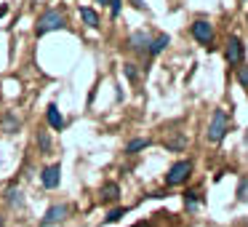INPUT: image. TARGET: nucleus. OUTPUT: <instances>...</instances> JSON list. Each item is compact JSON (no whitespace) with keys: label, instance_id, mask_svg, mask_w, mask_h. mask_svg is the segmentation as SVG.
Returning a JSON list of instances; mask_svg holds the SVG:
<instances>
[{"label":"nucleus","instance_id":"14","mask_svg":"<svg viewBox=\"0 0 248 227\" xmlns=\"http://www.w3.org/2000/svg\"><path fill=\"white\" fill-rule=\"evenodd\" d=\"M168 40H171V38H168V35H157V38H155V40H152V43H150V54H152V56L163 54V49H166V46H168Z\"/></svg>","mask_w":248,"mask_h":227},{"label":"nucleus","instance_id":"2","mask_svg":"<svg viewBox=\"0 0 248 227\" xmlns=\"http://www.w3.org/2000/svg\"><path fill=\"white\" fill-rule=\"evenodd\" d=\"M192 177V161H179L168 168L166 174V184L168 187H176V184H184L187 179Z\"/></svg>","mask_w":248,"mask_h":227},{"label":"nucleus","instance_id":"9","mask_svg":"<svg viewBox=\"0 0 248 227\" xmlns=\"http://www.w3.org/2000/svg\"><path fill=\"white\" fill-rule=\"evenodd\" d=\"M46 120H48V126L54 131L64 129V118H62V113H59V107H56V104H48V110H46Z\"/></svg>","mask_w":248,"mask_h":227},{"label":"nucleus","instance_id":"11","mask_svg":"<svg viewBox=\"0 0 248 227\" xmlns=\"http://www.w3.org/2000/svg\"><path fill=\"white\" fill-rule=\"evenodd\" d=\"M38 150H40V155H48V152L54 150V142H51V136L46 129L38 131Z\"/></svg>","mask_w":248,"mask_h":227},{"label":"nucleus","instance_id":"19","mask_svg":"<svg viewBox=\"0 0 248 227\" xmlns=\"http://www.w3.org/2000/svg\"><path fill=\"white\" fill-rule=\"evenodd\" d=\"M184 145H187V139H184V136H176V139H168L166 142V150L173 152V150H182Z\"/></svg>","mask_w":248,"mask_h":227},{"label":"nucleus","instance_id":"5","mask_svg":"<svg viewBox=\"0 0 248 227\" xmlns=\"http://www.w3.org/2000/svg\"><path fill=\"white\" fill-rule=\"evenodd\" d=\"M192 38L203 46H211L214 43V24L205 22V19H195L192 22Z\"/></svg>","mask_w":248,"mask_h":227},{"label":"nucleus","instance_id":"16","mask_svg":"<svg viewBox=\"0 0 248 227\" xmlns=\"http://www.w3.org/2000/svg\"><path fill=\"white\" fill-rule=\"evenodd\" d=\"M125 211H128V209H123V206H120V209L107 211V216H104V225H112V222H120V219L125 216Z\"/></svg>","mask_w":248,"mask_h":227},{"label":"nucleus","instance_id":"1","mask_svg":"<svg viewBox=\"0 0 248 227\" xmlns=\"http://www.w3.org/2000/svg\"><path fill=\"white\" fill-rule=\"evenodd\" d=\"M67 27V19H64V14L62 11H48V14H43V16L35 22V35L38 38H43L46 32H54V30H64Z\"/></svg>","mask_w":248,"mask_h":227},{"label":"nucleus","instance_id":"8","mask_svg":"<svg viewBox=\"0 0 248 227\" xmlns=\"http://www.w3.org/2000/svg\"><path fill=\"white\" fill-rule=\"evenodd\" d=\"M118 198H120L118 182H104L102 190H99V203H115Z\"/></svg>","mask_w":248,"mask_h":227},{"label":"nucleus","instance_id":"25","mask_svg":"<svg viewBox=\"0 0 248 227\" xmlns=\"http://www.w3.org/2000/svg\"><path fill=\"white\" fill-rule=\"evenodd\" d=\"M8 14V6H0V16H6Z\"/></svg>","mask_w":248,"mask_h":227},{"label":"nucleus","instance_id":"13","mask_svg":"<svg viewBox=\"0 0 248 227\" xmlns=\"http://www.w3.org/2000/svg\"><path fill=\"white\" fill-rule=\"evenodd\" d=\"M3 198H6V203H8V206H22V203H24V198H22V190H16V187H8Z\"/></svg>","mask_w":248,"mask_h":227},{"label":"nucleus","instance_id":"27","mask_svg":"<svg viewBox=\"0 0 248 227\" xmlns=\"http://www.w3.org/2000/svg\"><path fill=\"white\" fill-rule=\"evenodd\" d=\"M0 227H6V222H3V216H0Z\"/></svg>","mask_w":248,"mask_h":227},{"label":"nucleus","instance_id":"18","mask_svg":"<svg viewBox=\"0 0 248 227\" xmlns=\"http://www.w3.org/2000/svg\"><path fill=\"white\" fill-rule=\"evenodd\" d=\"M123 72L131 83H139V70H136V65H123Z\"/></svg>","mask_w":248,"mask_h":227},{"label":"nucleus","instance_id":"4","mask_svg":"<svg viewBox=\"0 0 248 227\" xmlns=\"http://www.w3.org/2000/svg\"><path fill=\"white\" fill-rule=\"evenodd\" d=\"M243 56H246V46H243V40L237 38V35H230V38H227V46H224V59L230 62V65H240Z\"/></svg>","mask_w":248,"mask_h":227},{"label":"nucleus","instance_id":"10","mask_svg":"<svg viewBox=\"0 0 248 227\" xmlns=\"http://www.w3.org/2000/svg\"><path fill=\"white\" fill-rule=\"evenodd\" d=\"M150 43H152V38H150L147 32L131 35V49H134L136 54H144V51H150Z\"/></svg>","mask_w":248,"mask_h":227},{"label":"nucleus","instance_id":"26","mask_svg":"<svg viewBox=\"0 0 248 227\" xmlns=\"http://www.w3.org/2000/svg\"><path fill=\"white\" fill-rule=\"evenodd\" d=\"M99 6H109V0H96Z\"/></svg>","mask_w":248,"mask_h":227},{"label":"nucleus","instance_id":"20","mask_svg":"<svg viewBox=\"0 0 248 227\" xmlns=\"http://www.w3.org/2000/svg\"><path fill=\"white\" fill-rule=\"evenodd\" d=\"M16 129H19V120L14 118V115H8V118L3 120V131H8V134H14Z\"/></svg>","mask_w":248,"mask_h":227},{"label":"nucleus","instance_id":"21","mask_svg":"<svg viewBox=\"0 0 248 227\" xmlns=\"http://www.w3.org/2000/svg\"><path fill=\"white\" fill-rule=\"evenodd\" d=\"M237 83H240V86H248V65L237 67Z\"/></svg>","mask_w":248,"mask_h":227},{"label":"nucleus","instance_id":"7","mask_svg":"<svg viewBox=\"0 0 248 227\" xmlns=\"http://www.w3.org/2000/svg\"><path fill=\"white\" fill-rule=\"evenodd\" d=\"M40 182H43V187H48V190L59 187V182H62V166H59V163L46 166L43 171H40Z\"/></svg>","mask_w":248,"mask_h":227},{"label":"nucleus","instance_id":"24","mask_svg":"<svg viewBox=\"0 0 248 227\" xmlns=\"http://www.w3.org/2000/svg\"><path fill=\"white\" fill-rule=\"evenodd\" d=\"M134 3V8H139V11H147V6H144V0H131Z\"/></svg>","mask_w":248,"mask_h":227},{"label":"nucleus","instance_id":"3","mask_svg":"<svg viewBox=\"0 0 248 227\" xmlns=\"http://www.w3.org/2000/svg\"><path fill=\"white\" fill-rule=\"evenodd\" d=\"M227 120H230V118H227L224 110H214V115H211V123H208V134H205V136H208V142H214V145H216V142L224 139V134H227Z\"/></svg>","mask_w":248,"mask_h":227},{"label":"nucleus","instance_id":"22","mask_svg":"<svg viewBox=\"0 0 248 227\" xmlns=\"http://www.w3.org/2000/svg\"><path fill=\"white\" fill-rule=\"evenodd\" d=\"M120 8H123V0H109V11H112V19L120 14Z\"/></svg>","mask_w":248,"mask_h":227},{"label":"nucleus","instance_id":"17","mask_svg":"<svg viewBox=\"0 0 248 227\" xmlns=\"http://www.w3.org/2000/svg\"><path fill=\"white\" fill-rule=\"evenodd\" d=\"M150 145H152L150 139H134V142H128V147H125V152H128V155H134V152L144 150V147H150Z\"/></svg>","mask_w":248,"mask_h":227},{"label":"nucleus","instance_id":"15","mask_svg":"<svg viewBox=\"0 0 248 227\" xmlns=\"http://www.w3.org/2000/svg\"><path fill=\"white\" fill-rule=\"evenodd\" d=\"M184 206H187V211H195L200 206V198H198L195 190H187V193H184Z\"/></svg>","mask_w":248,"mask_h":227},{"label":"nucleus","instance_id":"12","mask_svg":"<svg viewBox=\"0 0 248 227\" xmlns=\"http://www.w3.org/2000/svg\"><path fill=\"white\" fill-rule=\"evenodd\" d=\"M80 19L88 24V27H93V30L99 27V14L93 11V8H86V6H83V8H80Z\"/></svg>","mask_w":248,"mask_h":227},{"label":"nucleus","instance_id":"23","mask_svg":"<svg viewBox=\"0 0 248 227\" xmlns=\"http://www.w3.org/2000/svg\"><path fill=\"white\" fill-rule=\"evenodd\" d=\"M246 193H248V179H243V184L237 187V198H246Z\"/></svg>","mask_w":248,"mask_h":227},{"label":"nucleus","instance_id":"6","mask_svg":"<svg viewBox=\"0 0 248 227\" xmlns=\"http://www.w3.org/2000/svg\"><path fill=\"white\" fill-rule=\"evenodd\" d=\"M72 214V206L70 203H56V206H51L48 211H46V216L40 219V225L43 227H48V225H59L64 216H70Z\"/></svg>","mask_w":248,"mask_h":227}]
</instances>
